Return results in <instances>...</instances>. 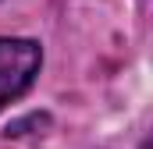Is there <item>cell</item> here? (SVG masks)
<instances>
[{
	"label": "cell",
	"mask_w": 153,
	"mask_h": 149,
	"mask_svg": "<svg viewBox=\"0 0 153 149\" xmlns=\"http://www.w3.org/2000/svg\"><path fill=\"white\" fill-rule=\"evenodd\" d=\"M43 68V46L36 39L0 36V110L22 100Z\"/></svg>",
	"instance_id": "obj_1"
}]
</instances>
